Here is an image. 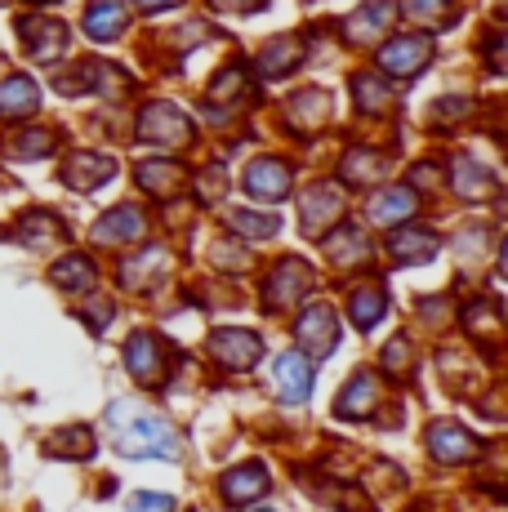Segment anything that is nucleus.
<instances>
[{"label":"nucleus","mask_w":508,"mask_h":512,"mask_svg":"<svg viewBox=\"0 0 508 512\" xmlns=\"http://www.w3.org/2000/svg\"><path fill=\"white\" fill-rule=\"evenodd\" d=\"M393 18H397V5H393V0H379V5H366V9H357V14L348 18L344 36L353 45H370L375 36H384L388 27H393Z\"/></svg>","instance_id":"9d476101"},{"label":"nucleus","mask_w":508,"mask_h":512,"mask_svg":"<svg viewBox=\"0 0 508 512\" xmlns=\"http://www.w3.org/2000/svg\"><path fill=\"white\" fill-rule=\"evenodd\" d=\"M241 94H246V72H241V67H228V72L210 85V103H232V98H241Z\"/></svg>","instance_id":"72a5a7b5"},{"label":"nucleus","mask_w":508,"mask_h":512,"mask_svg":"<svg viewBox=\"0 0 508 512\" xmlns=\"http://www.w3.org/2000/svg\"><path fill=\"white\" fill-rule=\"evenodd\" d=\"M23 41L32 49V58L54 63L67 45V32H63V23H50V18H23Z\"/></svg>","instance_id":"f8f14e48"},{"label":"nucleus","mask_w":508,"mask_h":512,"mask_svg":"<svg viewBox=\"0 0 508 512\" xmlns=\"http://www.w3.org/2000/svg\"><path fill=\"white\" fill-rule=\"evenodd\" d=\"M428 58H433V41L428 36H402V41L379 49V67L388 76H419L428 67Z\"/></svg>","instance_id":"39448f33"},{"label":"nucleus","mask_w":508,"mask_h":512,"mask_svg":"<svg viewBox=\"0 0 508 512\" xmlns=\"http://www.w3.org/2000/svg\"><path fill=\"white\" fill-rule=\"evenodd\" d=\"M353 321H357V330H375V321L384 317V290H375V285H366V290H357L353 294Z\"/></svg>","instance_id":"393cba45"},{"label":"nucleus","mask_w":508,"mask_h":512,"mask_svg":"<svg viewBox=\"0 0 508 512\" xmlns=\"http://www.w3.org/2000/svg\"><path fill=\"white\" fill-rule=\"evenodd\" d=\"M415 192L410 187H388V192H379L375 201H370V219L375 223H397L406 219V214H415Z\"/></svg>","instance_id":"412c9836"},{"label":"nucleus","mask_w":508,"mask_h":512,"mask_svg":"<svg viewBox=\"0 0 508 512\" xmlns=\"http://www.w3.org/2000/svg\"><path fill=\"white\" fill-rule=\"evenodd\" d=\"M50 450L63 459H85V455H94V432L81 428V423H76V428H63L50 437Z\"/></svg>","instance_id":"b1692460"},{"label":"nucleus","mask_w":508,"mask_h":512,"mask_svg":"<svg viewBox=\"0 0 508 512\" xmlns=\"http://www.w3.org/2000/svg\"><path fill=\"white\" fill-rule=\"evenodd\" d=\"M312 285V268L308 263H299V259H286L277 272L268 277V308L272 312H286V308H295L299 299H304V290Z\"/></svg>","instance_id":"20e7f679"},{"label":"nucleus","mask_w":508,"mask_h":512,"mask_svg":"<svg viewBox=\"0 0 508 512\" xmlns=\"http://www.w3.org/2000/svg\"><path fill=\"white\" fill-rule=\"evenodd\" d=\"M500 272L508 277V241H504V250H500Z\"/></svg>","instance_id":"ea45409f"},{"label":"nucleus","mask_w":508,"mask_h":512,"mask_svg":"<svg viewBox=\"0 0 508 512\" xmlns=\"http://www.w3.org/2000/svg\"><path fill=\"white\" fill-rule=\"evenodd\" d=\"M353 90H357V103L366 107V112H388V107H393V98H388V85L375 81V76H357Z\"/></svg>","instance_id":"cd10ccee"},{"label":"nucleus","mask_w":508,"mask_h":512,"mask_svg":"<svg viewBox=\"0 0 508 512\" xmlns=\"http://www.w3.org/2000/svg\"><path fill=\"white\" fill-rule=\"evenodd\" d=\"M428 450H433L442 464H468L477 455L473 432H464L459 423H433L428 428Z\"/></svg>","instance_id":"1a4fd4ad"},{"label":"nucleus","mask_w":508,"mask_h":512,"mask_svg":"<svg viewBox=\"0 0 508 512\" xmlns=\"http://www.w3.org/2000/svg\"><path fill=\"white\" fill-rule=\"evenodd\" d=\"M299 58H304V45H299L295 36H281V41H272L268 49H263L259 67H263V76H286Z\"/></svg>","instance_id":"4be33fe9"},{"label":"nucleus","mask_w":508,"mask_h":512,"mask_svg":"<svg viewBox=\"0 0 508 512\" xmlns=\"http://www.w3.org/2000/svg\"><path fill=\"white\" fill-rule=\"evenodd\" d=\"M379 170H384V165H379V156H370V152H348L344 156V179L348 183H370Z\"/></svg>","instance_id":"2f4dec72"},{"label":"nucleus","mask_w":508,"mask_h":512,"mask_svg":"<svg viewBox=\"0 0 508 512\" xmlns=\"http://www.w3.org/2000/svg\"><path fill=\"white\" fill-rule=\"evenodd\" d=\"M370 410H375V374H353V383H348V388L339 392V401H335V415L366 419Z\"/></svg>","instance_id":"6ab92c4d"},{"label":"nucleus","mask_w":508,"mask_h":512,"mask_svg":"<svg viewBox=\"0 0 508 512\" xmlns=\"http://www.w3.org/2000/svg\"><path fill=\"white\" fill-rule=\"evenodd\" d=\"M437 250H442V241H437L433 232H424V228H415V232H397L393 236V254H397V263H428V259H437Z\"/></svg>","instance_id":"aec40b11"},{"label":"nucleus","mask_w":508,"mask_h":512,"mask_svg":"<svg viewBox=\"0 0 508 512\" xmlns=\"http://www.w3.org/2000/svg\"><path fill=\"white\" fill-rule=\"evenodd\" d=\"M125 32V5L121 0H94L85 9V36L90 41H116Z\"/></svg>","instance_id":"dca6fc26"},{"label":"nucleus","mask_w":508,"mask_h":512,"mask_svg":"<svg viewBox=\"0 0 508 512\" xmlns=\"http://www.w3.org/2000/svg\"><path fill=\"white\" fill-rule=\"evenodd\" d=\"M54 147V134L50 130H27L23 139L14 143V156H45Z\"/></svg>","instance_id":"f704fd0d"},{"label":"nucleus","mask_w":508,"mask_h":512,"mask_svg":"<svg viewBox=\"0 0 508 512\" xmlns=\"http://www.w3.org/2000/svg\"><path fill=\"white\" fill-rule=\"evenodd\" d=\"M210 352L228 370H250L254 361L263 357V343H259V334H250V330H219L210 339Z\"/></svg>","instance_id":"0eeeda50"},{"label":"nucleus","mask_w":508,"mask_h":512,"mask_svg":"<svg viewBox=\"0 0 508 512\" xmlns=\"http://www.w3.org/2000/svg\"><path fill=\"white\" fill-rule=\"evenodd\" d=\"M125 370H130L139 383L156 388V383L165 379V352H161V343H156L152 334H134V339L125 343Z\"/></svg>","instance_id":"6e6552de"},{"label":"nucleus","mask_w":508,"mask_h":512,"mask_svg":"<svg viewBox=\"0 0 508 512\" xmlns=\"http://www.w3.org/2000/svg\"><path fill=\"white\" fill-rule=\"evenodd\" d=\"M41 107V90L32 76H5L0 81V116H27Z\"/></svg>","instance_id":"f3484780"},{"label":"nucleus","mask_w":508,"mask_h":512,"mask_svg":"<svg viewBox=\"0 0 508 512\" xmlns=\"http://www.w3.org/2000/svg\"><path fill=\"white\" fill-rule=\"evenodd\" d=\"M263 490H268V468L263 464H241L223 477V499H228V504H250Z\"/></svg>","instance_id":"2eb2a0df"},{"label":"nucleus","mask_w":508,"mask_h":512,"mask_svg":"<svg viewBox=\"0 0 508 512\" xmlns=\"http://www.w3.org/2000/svg\"><path fill=\"white\" fill-rule=\"evenodd\" d=\"M344 214V192H339L335 183H317L304 192V201H299V223H304V232L321 236L330 228V223Z\"/></svg>","instance_id":"7ed1b4c3"},{"label":"nucleus","mask_w":508,"mask_h":512,"mask_svg":"<svg viewBox=\"0 0 508 512\" xmlns=\"http://www.w3.org/2000/svg\"><path fill=\"white\" fill-rule=\"evenodd\" d=\"M54 285L58 290H90L94 285V263L85 254H67L54 263Z\"/></svg>","instance_id":"5701e85b"},{"label":"nucleus","mask_w":508,"mask_h":512,"mask_svg":"<svg viewBox=\"0 0 508 512\" xmlns=\"http://www.w3.org/2000/svg\"><path fill=\"white\" fill-rule=\"evenodd\" d=\"M446 5H451V0H406V14H410V23L442 27L446 23Z\"/></svg>","instance_id":"473e14b6"},{"label":"nucleus","mask_w":508,"mask_h":512,"mask_svg":"<svg viewBox=\"0 0 508 512\" xmlns=\"http://www.w3.org/2000/svg\"><path fill=\"white\" fill-rule=\"evenodd\" d=\"M246 192L259 196V201H281L290 192V170L277 161H254L246 174Z\"/></svg>","instance_id":"4468645a"},{"label":"nucleus","mask_w":508,"mask_h":512,"mask_svg":"<svg viewBox=\"0 0 508 512\" xmlns=\"http://www.w3.org/2000/svg\"><path fill=\"white\" fill-rule=\"evenodd\" d=\"M219 9H232V14H250V9H259L263 0H214Z\"/></svg>","instance_id":"4c0bfd02"},{"label":"nucleus","mask_w":508,"mask_h":512,"mask_svg":"<svg viewBox=\"0 0 508 512\" xmlns=\"http://www.w3.org/2000/svg\"><path fill=\"white\" fill-rule=\"evenodd\" d=\"M58 232H63V228H58L54 214H32V219L18 223V236H23V245H45Z\"/></svg>","instance_id":"c756f323"},{"label":"nucleus","mask_w":508,"mask_h":512,"mask_svg":"<svg viewBox=\"0 0 508 512\" xmlns=\"http://www.w3.org/2000/svg\"><path fill=\"white\" fill-rule=\"evenodd\" d=\"M134 5H143V9H174L179 0H134Z\"/></svg>","instance_id":"58836bf2"},{"label":"nucleus","mask_w":508,"mask_h":512,"mask_svg":"<svg viewBox=\"0 0 508 512\" xmlns=\"http://www.w3.org/2000/svg\"><path fill=\"white\" fill-rule=\"evenodd\" d=\"M188 116L179 112L174 103H152V107H143V116H139V134L148 143H165V147H179V143H188Z\"/></svg>","instance_id":"f03ea898"},{"label":"nucleus","mask_w":508,"mask_h":512,"mask_svg":"<svg viewBox=\"0 0 508 512\" xmlns=\"http://www.w3.org/2000/svg\"><path fill=\"white\" fill-rule=\"evenodd\" d=\"M370 254V241L361 236L357 228H344V232H335V241H330V259L344 268V263H357V259H366Z\"/></svg>","instance_id":"bb28decb"},{"label":"nucleus","mask_w":508,"mask_h":512,"mask_svg":"<svg viewBox=\"0 0 508 512\" xmlns=\"http://www.w3.org/2000/svg\"><path fill=\"white\" fill-rule=\"evenodd\" d=\"M455 192H459V196H482V192H491V170H477L473 161H459V165H455Z\"/></svg>","instance_id":"c85d7f7f"},{"label":"nucleus","mask_w":508,"mask_h":512,"mask_svg":"<svg viewBox=\"0 0 508 512\" xmlns=\"http://www.w3.org/2000/svg\"><path fill=\"white\" fill-rule=\"evenodd\" d=\"M107 428L116 437V450L130 459H174L179 455V432L170 428L156 410H143L139 401H112L107 410Z\"/></svg>","instance_id":"f257e3e1"},{"label":"nucleus","mask_w":508,"mask_h":512,"mask_svg":"<svg viewBox=\"0 0 508 512\" xmlns=\"http://www.w3.org/2000/svg\"><path fill=\"white\" fill-rule=\"evenodd\" d=\"M130 512H170L174 499L170 495H130V504H125Z\"/></svg>","instance_id":"c9c22d12"},{"label":"nucleus","mask_w":508,"mask_h":512,"mask_svg":"<svg viewBox=\"0 0 508 512\" xmlns=\"http://www.w3.org/2000/svg\"><path fill=\"white\" fill-rule=\"evenodd\" d=\"M139 183L148 187V192H161L165 196V192H174V187L183 183V174L174 170L170 161H143L139 165Z\"/></svg>","instance_id":"a878e982"},{"label":"nucleus","mask_w":508,"mask_h":512,"mask_svg":"<svg viewBox=\"0 0 508 512\" xmlns=\"http://www.w3.org/2000/svg\"><path fill=\"white\" fill-rule=\"evenodd\" d=\"M94 236H99V241H139L143 214L134 210V205H116L112 214H103V219L94 223Z\"/></svg>","instance_id":"a211bd4d"},{"label":"nucleus","mask_w":508,"mask_h":512,"mask_svg":"<svg viewBox=\"0 0 508 512\" xmlns=\"http://www.w3.org/2000/svg\"><path fill=\"white\" fill-rule=\"evenodd\" d=\"M232 228H237L241 236H254V241H259V236L277 232L281 219H277V214H246V210H237V214H232Z\"/></svg>","instance_id":"7c9ffc66"},{"label":"nucleus","mask_w":508,"mask_h":512,"mask_svg":"<svg viewBox=\"0 0 508 512\" xmlns=\"http://www.w3.org/2000/svg\"><path fill=\"white\" fill-rule=\"evenodd\" d=\"M299 343L312 352V357H330L339 343V317L326 303H312V308L299 317Z\"/></svg>","instance_id":"423d86ee"},{"label":"nucleus","mask_w":508,"mask_h":512,"mask_svg":"<svg viewBox=\"0 0 508 512\" xmlns=\"http://www.w3.org/2000/svg\"><path fill=\"white\" fill-rule=\"evenodd\" d=\"M491 67H495V72H508V32L491 45Z\"/></svg>","instance_id":"e433bc0d"},{"label":"nucleus","mask_w":508,"mask_h":512,"mask_svg":"<svg viewBox=\"0 0 508 512\" xmlns=\"http://www.w3.org/2000/svg\"><path fill=\"white\" fill-rule=\"evenodd\" d=\"M277 397L281 401H308V392H312V366L304 361V352H286V357H277Z\"/></svg>","instance_id":"9b49d317"},{"label":"nucleus","mask_w":508,"mask_h":512,"mask_svg":"<svg viewBox=\"0 0 508 512\" xmlns=\"http://www.w3.org/2000/svg\"><path fill=\"white\" fill-rule=\"evenodd\" d=\"M116 174V165L107 161V156H72L67 161V170H63V183L67 187H76V192H94V187H103L107 179Z\"/></svg>","instance_id":"ddd939ff"}]
</instances>
